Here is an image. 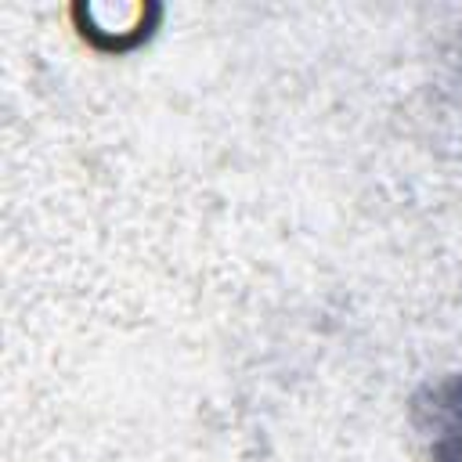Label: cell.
<instances>
[{
    "label": "cell",
    "mask_w": 462,
    "mask_h": 462,
    "mask_svg": "<svg viewBox=\"0 0 462 462\" xmlns=\"http://www.w3.org/2000/svg\"><path fill=\"white\" fill-rule=\"evenodd\" d=\"M433 462H462V379L451 383L437 408Z\"/></svg>",
    "instance_id": "cell-1"
}]
</instances>
